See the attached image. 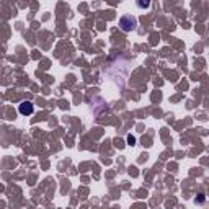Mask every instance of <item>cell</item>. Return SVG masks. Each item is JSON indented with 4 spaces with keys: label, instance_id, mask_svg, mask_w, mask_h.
Listing matches in <instances>:
<instances>
[{
    "label": "cell",
    "instance_id": "obj_2",
    "mask_svg": "<svg viewBox=\"0 0 209 209\" xmlns=\"http://www.w3.org/2000/svg\"><path fill=\"white\" fill-rule=\"evenodd\" d=\"M20 113L21 114H25V116H28V114H31L33 113V103H30V102H23L20 105Z\"/></svg>",
    "mask_w": 209,
    "mask_h": 209
},
{
    "label": "cell",
    "instance_id": "obj_1",
    "mask_svg": "<svg viewBox=\"0 0 209 209\" xmlns=\"http://www.w3.org/2000/svg\"><path fill=\"white\" fill-rule=\"evenodd\" d=\"M119 25L122 28V31H131V30H134V26H136V20L131 18V17H124V18H121Z\"/></svg>",
    "mask_w": 209,
    "mask_h": 209
}]
</instances>
